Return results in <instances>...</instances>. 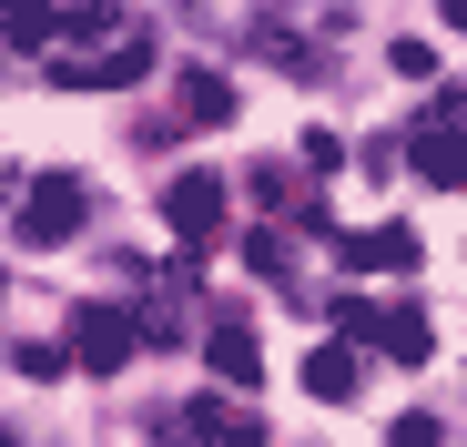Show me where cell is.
Instances as JSON below:
<instances>
[{
	"label": "cell",
	"mask_w": 467,
	"mask_h": 447,
	"mask_svg": "<svg viewBox=\"0 0 467 447\" xmlns=\"http://www.w3.org/2000/svg\"><path fill=\"white\" fill-rule=\"evenodd\" d=\"M437 21H447V31H467V0H437Z\"/></svg>",
	"instance_id": "obj_20"
},
{
	"label": "cell",
	"mask_w": 467,
	"mask_h": 447,
	"mask_svg": "<svg viewBox=\"0 0 467 447\" xmlns=\"http://www.w3.org/2000/svg\"><path fill=\"white\" fill-rule=\"evenodd\" d=\"M71 366H82V377H122L132 366V346H142V326L122 316V306H71Z\"/></svg>",
	"instance_id": "obj_2"
},
{
	"label": "cell",
	"mask_w": 467,
	"mask_h": 447,
	"mask_svg": "<svg viewBox=\"0 0 467 447\" xmlns=\"http://www.w3.org/2000/svg\"><path fill=\"white\" fill-rule=\"evenodd\" d=\"M386 61H397L407 82H427V71H437V41H397V51H386Z\"/></svg>",
	"instance_id": "obj_19"
},
{
	"label": "cell",
	"mask_w": 467,
	"mask_h": 447,
	"mask_svg": "<svg viewBox=\"0 0 467 447\" xmlns=\"http://www.w3.org/2000/svg\"><path fill=\"white\" fill-rule=\"evenodd\" d=\"M122 31H142L132 11H112V0H82V11H61V41H122Z\"/></svg>",
	"instance_id": "obj_10"
},
{
	"label": "cell",
	"mask_w": 467,
	"mask_h": 447,
	"mask_svg": "<svg viewBox=\"0 0 467 447\" xmlns=\"http://www.w3.org/2000/svg\"><path fill=\"white\" fill-rule=\"evenodd\" d=\"M0 21H11V51H51L61 41V0H0Z\"/></svg>",
	"instance_id": "obj_8"
},
{
	"label": "cell",
	"mask_w": 467,
	"mask_h": 447,
	"mask_svg": "<svg viewBox=\"0 0 467 447\" xmlns=\"http://www.w3.org/2000/svg\"><path fill=\"white\" fill-rule=\"evenodd\" d=\"M376 346L397 356V366H427V316H417V306H386V326H376Z\"/></svg>",
	"instance_id": "obj_11"
},
{
	"label": "cell",
	"mask_w": 467,
	"mask_h": 447,
	"mask_svg": "<svg viewBox=\"0 0 467 447\" xmlns=\"http://www.w3.org/2000/svg\"><path fill=\"white\" fill-rule=\"evenodd\" d=\"M254 193H265V203H275V213H295V203H305V193H295V173H285V163H254Z\"/></svg>",
	"instance_id": "obj_17"
},
{
	"label": "cell",
	"mask_w": 467,
	"mask_h": 447,
	"mask_svg": "<svg viewBox=\"0 0 467 447\" xmlns=\"http://www.w3.org/2000/svg\"><path fill=\"white\" fill-rule=\"evenodd\" d=\"M244 265H254L265 285H285V275H295V255H285V234H254V244H244Z\"/></svg>",
	"instance_id": "obj_15"
},
{
	"label": "cell",
	"mask_w": 467,
	"mask_h": 447,
	"mask_svg": "<svg viewBox=\"0 0 467 447\" xmlns=\"http://www.w3.org/2000/svg\"><path fill=\"white\" fill-rule=\"evenodd\" d=\"M132 326H142V346H173V336H183V295L163 285V295H152V306H142Z\"/></svg>",
	"instance_id": "obj_13"
},
{
	"label": "cell",
	"mask_w": 467,
	"mask_h": 447,
	"mask_svg": "<svg viewBox=\"0 0 467 447\" xmlns=\"http://www.w3.org/2000/svg\"><path fill=\"white\" fill-rule=\"evenodd\" d=\"M183 122H234V82L223 71H183Z\"/></svg>",
	"instance_id": "obj_12"
},
{
	"label": "cell",
	"mask_w": 467,
	"mask_h": 447,
	"mask_svg": "<svg viewBox=\"0 0 467 447\" xmlns=\"http://www.w3.org/2000/svg\"><path fill=\"white\" fill-rule=\"evenodd\" d=\"M142 71H152V31H122V41H102V51H61L51 82H61V92H122V82H142Z\"/></svg>",
	"instance_id": "obj_1"
},
{
	"label": "cell",
	"mask_w": 467,
	"mask_h": 447,
	"mask_svg": "<svg viewBox=\"0 0 467 447\" xmlns=\"http://www.w3.org/2000/svg\"><path fill=\"white\" fill-rule=\"evenodd\" d=\"M203 366H213L223 387H254V377H265V356H254V326H244V316H213V336H203Z\"/></svg>",
	"instance_id": "obj_5"
},
{
	"label": "cell",
	"mask_w": 467,
	"mask_h": 447,
	"mask_svg": "<svg viewBox=\"0 0 467 447\" xmlns=\"http://www.w3.org/2000/svg\"><path fill=\"white\" fill-rule=\"evenodd\" d=\"M376 326H386V316L366 306V295H336V336H356V346H376Z\"/></svg>",
	"instance_id": "obj_14"
},
{
	"label": "cell",
	"mask_w": 467,
	"mask_h": 447,
	"mask_svg": "<svg viewBox=\"0 0 467 447\" xmlns=\"http://www.w3.org/2000/svg\"><path fill=\"white\" fill-rule=\"evenodd\" d=\"M386 447H437V417H427V407H407L397 427H386Z\"/></svg>",
	"instance_id": "obj_18"
},
{
	"label": "cell",
	"mask_w": 467,
	"mask_h": 447,
	"mask_svg": "<svg viewBox=\"0 0 467 447\" xmlns=\"http://www.w3.org/2000/svg\"><path fill=\"white\" fill-rule=\"evenodd\" d=\"M82 213H92V193H82V173H41L31 193H21V244H71L82 234Z\"/></svg>",
	"instance_id": "obj_3"
},
{
	"label": "cell",
	"mask_w": 467,
	"mask_h": 447,
	"mask_svg": "<svg viewBox=\"0 0 467 447\" xmlns=\"http://www.w3.org/2000/svg\"><path fill=\"white\" fill-rule=\"evenodd\" d=\"M223 203H234V193H223V173H173V183H163V213H173V234H183L193 255H203V244H223Z\"/></svg>",
	"instance_id": "obj_4"
},
{
	"label": "cell",
	"mask_w": 467,
	"mask_h": 447,
	"mask_svg": "<svg viewBox=\"0 0 467 447\" xmlns=\"http://www.w3.org/2000/svg\"><path fill=\"white\" fill-rule=\"evenodd\" d=\"M305 387H316L326 407H346L356 397V346H316V356H305Z\"/></svg>",
	"instance_id": "obj_9"
},
{
	"label": "cell",
	"mask_w": 467,
	"mask_h": 447,
	"mask_svg": "<svg viewBox=\"0 0 467 447\" xmlns=\"http://www.w3.org/2000/svg\"><path fill=\"white\" fill-rule=\"evenodd\" d=\"M407 163H417L427 183H447V193H457V183H467V122H427V132L407 142Z\"/></svg>",
	"instance_id": "obj_6"
},
{
	"label": "cell",
	"mask_w": 467,
	"mask_h": 447,
	"mask_svg": "<svg viewBox=\"0 0 467 447\" xmlns=\"http://www.w3.org/2000/svg\"><path fill=\"white\" fill-rule=\"evenodd\" d=\"M183 417H193V437H203V447H265V427L234 407V397H193Z\"/></svg>",
	"instance_id": "obj_7"
},
{
	"label": "cell",
	"mask_w": 467,
	"mask_h": 447,
	"mask_svg": "<svg viewBox=\"0 0 467 447\" xmlns=\"http://www.w3.org/2000/svg\"><path fill=\"white\" fill-rule=\"evenodd\" d=\"M11 366H21V377H71V346H51V336H41V346H21Z\"/></svg>",
	"instance_id": "obj_16"
}]
</instances>
